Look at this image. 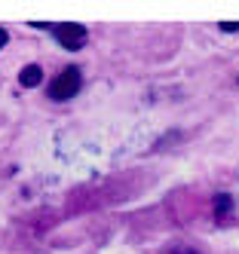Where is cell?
I'll list each match as a JSON object with an SVG mask.
<instances>
[{
	"label": "cell",
	"mask_w": 239,
	"mask_h": 254,
	"mask_svg": "<svg viewBox=\"0 0 239 254\" xmlns=\"http://www.w3.org/2000/svg\"><path fill=\"white\" fill-rule=\"evenodd\" d=\"M18 80H22V86H28V89L40 86V83H43V67H40V64H28L22 74H18Z\"/></svg>",
	"instance_id": "3"
},
{
	"label": "cell",
	"mask_w": 239,
	"mask_h": 254,
	"mask_svg": "<svg viewBox=\"0 0 239 254\" xmlns=\"http://www.w3.org/2000/svg\"><path fill=\"white\" fill-rule=\"evenodd\" d=\"M52 34L65 49H80L86 43V37H89L83 25H52Z\"/></svg>",
	"instance_id": "2"
},
{
	"label": "cell",
	"mask_w": 239,
	"mask_h": 254,
	"mask_svg": "<svg viewBox=\"0 0 239 254\" xmlns=\"http://www.w3.org/2000/svg\"><path fill=\"white\" fill-rule=\"evenodd\" d=\"M162 254H199V251H196V248H190V245H175V248L162 251Z\"/></svg>",
	"instance_id": "4"
},
{
	"label": "cell",
	"mask_w": 239,
	"mask_h": 254,
	"mask_svg": "<svg viewBox=\"0 0 239 254\" xmlns=\"http://www.w3.org/2000/svg\"><path fill=\"white\" fill-rule=\"evenodd\" d=\"M83 86V77H80V67H65L59 77H55L49 86H46V95L52 101H71L74 95L80 92Z\"/></svg>",
	"instance_id": "1"
},
{
	"label": "cell",
	"mask_w": 239,
	"mask_h": 254,
	"mask_svg": "<svg viewBox=\"0 0 239 254\" xmlns=\"http://www.w3.org/2000/svg\"><path fill=\"white\" fill-rule=\"evenodd\" d=\"M3 43H6V31H3V28H0V46H3Z\"/></svg>",
	"instance_id": "5"
}]
</instances>
